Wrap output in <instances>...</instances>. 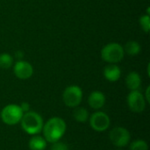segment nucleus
Masks as SVG:
<instances>
[{"instance_id": "obj_8", "label": "nucleus", "mask_w": 150, "mask_h": 150, "mask_svg": "<svg viewBox=\"0 0 150 150\" xmlns=\"http://www.w3.org/2000/svg\"><path fill=\"white\" fill-rule=\"evenodd\" d=\"M110 118L104 112H96L90 118L91 128L97 132H105L110 127Z\"/></svg>"}, {"instance_id": "obj_7", "label": "nucleus", "mask_w": 150, "mask_h": 150, "mask_svg": "<svg viewBox=\"0 0 150 150\" xmlns=\"http://www.w3.org/2000/svg\"><path fill=\"white\" fill-rule=\"evenodd\" d=\"M127 105L129 109L134 112H142L146 108V99L145 97L137 90V91H131L128 94L127 98Z\"/></svg>"}, {"instance_id": "obj_18", "label": "nucleus", "mask_w": 150, "mask_h": 150, "mask_svg": "<svg viewBox=\"0 0 150 150\" xmlns=\"http://www.w3.org/2000/svg\"><path fill=\"white\" fill-rule=\"evenodd\" d=\"M140 25L142 29L146 32L149 33L150 30V18L149 15L146 14V15H142L140 18Z\"/></svg>"}, {"instance_id": "obj_15", "label": "nucleus", "mask_w": 150, "mask_h": 150, "mask_svg": "<svg viewBox=\"0 0 150 150\" xmlns=\"http://www.w3.org/2000/svg\"><path fill=\"white\" fill-rule=\"evenodd\" d=\"M123 48H124V51L127 54L132 55V56L137 55L141 52V45L137 41H135V40L127 41Z\"/></svg>"}, {"instance_id": "obj_1", "label": "nucleus", "mask_w": 150, "mask_h": 150, "mask_svg": "<svg viewBox=\"0 0 150 150\" xmlns=\"http://www.w3.org/2000/svg\"><path fill=\"white\" fill-rule=\"evenodd\" d=\"M66 123L59 117L49 119L43 126V134L47 142L54 143L59 142L66 133Z\"/></svg>"}, {"instance_id": "obj_5", "label": "nucleus", "mask_w": 150, "mask_h": 150, "mask_svg": "<svg viewBox=\"0 0 150 150\" xmlns=\"http://www.w3.org/2000/svg\"><path fill=\"white\" fill-rule=\"evenodd\" d=\"M83 99V91L77 85L68 86L62 93V100L68 107H77Z\"/></svg>"}, {"instance_id": "obj_6", "label": "nucleus", "mask_w": 150, "mask_h": 150, "mask_svg": "<svg viewBox=\"0 0 150 150\" xmlns=\"http://www.w3.org/2000/svg\"><path fill=\"white\" fill-rule=\"evenodd\" d=\"M130 138L131 135L128 130L121 127H115L110 132V140L118 148L126 147L129 143Z\"/></svg>"}, {"instance_id": "obj_16", "label": "nucleus", "mask_w": 150, "mask_h": 150, "mask_svg": "<svg viewBox=\"0 0 150 150\" xmlns=\"http://www.w3.org/2000/svg\"><path fill=\"white\" fill-rule=\"evenodd\" d=\"M13 64V58L7 53L0 54V69H7Z\"/></svg>"}, {"instance_id": "obj_11", "label": "nucleus", "mask_w": 150, "mask_h": 150, "mask_svg": "<svg viewBox=\"0 0 150 150\" xmlns=\"http://www.w3.org/2000/svg\"><path fill=\"white\" fill-rule=\"evenodd\" d=\"M88 103L92 109L98 110L102 108L105 103V97L101 91H93L90 94L88 98Z\"/></svg>"}, {"instance_id": "obj_21", "label": "nucleus", "mask_w": 150, "mask_h": 150, "mask_svg": "<svg viewBox=\"0 0 150 150\" xmlns=\"http://www.w3.org/2000/svg\"><path fill=\"white\" fill-rule=\"evenodd\" d=\"M15 55H16V57H17V58L21 59V58L24 56V53H23L22 51H17V52L15 53Z\"/></svg>"}, {"instance_id": "obj_17", "label": "nucleus", "mask_w": 150, "mask_h": 150, "mask_svg": "<svg viewBox=\"0 0 150 150\" xmlns=\"http://www.w3.org/2000/svg\"><path fill=\"white\" fill-rule=\"evenodd\" d=\"M130 150H149V146L145 141L136 140L131 143Z\"/></svg>"}, {"instance_id": "obj_22", "label": "nucleus", "mask_w": 150, "mask_h": 150, "mask_svg": "<svg viewBox=\"0 0 150 150\" xmlns=\"http://www.w3.org/2000/svg\"><path fill=\"white\" fill-rule=\"evenodd\" d=\"M149 90H150V87L149 86L148 88H147V90H146V101L147 102H149L150 98H149Z\"/></svg>"}, {"instance_id": "obj_20", "label": "nucleus", "mask_w": 150, "mask_h": 150, "mask_svg": "<svg viewBox=\"0 0 150 150\" xmlns=\"http://www.w3.org/2000/svg\"><path fill=\"white\" fill-rule=\"evenodd\" d=\"M19 107L21 108L22 112H25V113L30 111V104L27 103V102H22L21 105H19Z\"/></svg>"}, {"instance_id": "obj_9", "label": "nucleus", "mask_w": 150, "mask_h": 150, "mask_svg": "<svg viewBox=\"0 0 150 150\" xmlns=\"http://www.w3.org/2000/svg\"><path fill=\"white\" fill-rule=\"evenodd\" d=\"M13 72L14 75L21 80L29 79L33 74V68L26 61L19 60L13 66Z\"/></svg>"}, {"instance_id": "obj_14", "label": "nucleus", "mask_w": 150, "mask_h": 150, "mask_svg": "<svg viewBox=\"0 0 150 150\" xmlns=\"http://www.w3.org/2000/svg\"><path fill=\"white\" fill-rule=\"evenodd\" d=\"M73 117L74 119L79 123H85L89 119V112L83 107H75L73 111Z\"/></svg>"}, {"instance_id": "obj_19", "label": "nucleus", "mask_w": 150, "mask_h": 150, "mask_svg": "<svg viewBox=\"0 0 150 150\" xmlns=\"http://www.w3.org/2000/svg\"><path fill=\"white\" fill-rule=\"evenodd\" d=\"M50 150H69V147L64 142H62L59 141V142L52 143Z\"/></svg>"}, {"instance_id": "obj_3", "label": "nucleus", "mask_w": 150, "mask_h": 150, "mask_svg": "<svg viewBox=\"0 0 150 150\" xmlns=\"http://www.w3.org/2000/svg\"><path fill=\"white\" fill-rule=\"evenodd\" d=\"M125 51L123 47L116 42L105 45L101 50V58L108 63L120 62L124 58Z\"/></svg>"}, {"instance_id": "obj_2", "label": "nucleus", "mask_w": 150, "mask_h": 150, "mask_svg": "<svg viewBox=\"0 0 150 150\" xmlns=\"http://www.w3.org/2000/svg\"><path fill=\"white\" fill-rule=\"evenodd\" d=\"M22 129L30 135H36L42 131L43 128V119L35 112H27L23 114L20 120Z\"/></svg>"}, {"instance_id": "obj_10", "label": "nucleus", "mask_w": 150, "mask_h": 150, "mask_svg": "<svg viewBox=\"0 0 150 150\" xmlns=\"http://www.w3.org/2000/svg\"><path fill=\"white\" fill-rule=\"evenodd\" d=\"M121 76V70L115 63L107 65L104 69V76L109 82H117Z\"/></svg>"}, {"instance_id": "obj_12", "label": "nucleus", "mask_w": 150, "mask_h": 150, "mask_svg": "<svg viewBox=\"0 0 150 150\" xmlns=\"http://www.w3.org/2000/svg\"><path fill=\"white\" fill-rule=\"evenodd\" d=\"M126 84H127V87L129 90H131V91H137L141 87V84H142L141 76L137 72H135V71L130 72L127 76Z\"/></svg>"}, {"instance_id": "obj_4", "label": "nucleus", "mask_w": 150, "mask_h": 150, "mask_svg": "<svg viewBox=\"0 0 150 150\" xmlns=\"http://www.w3.org/2000/svg\"><path fill=\"white\" fill-rule=\"evenodd\" d=\"M24 112L19 105L11 104L3 108L0 113L2 121L8 126H14L20 122Z\"/></svg>"}, {"instance_id": "obj_13", "label": "nucleus", "mask_w": 150, "mask_h": 150, "mask_svg": "<svg viewBox=\"0 0 150 150\" xmlns=\"http://www.w3.org/2000/svg\"><path fill=\"white\" fill-rule=\"evenodd\" d=\"M28 148L30 150H44L47 148V141L44 137L36 134L29 140Z\"/></svg>"}]
</instances>
